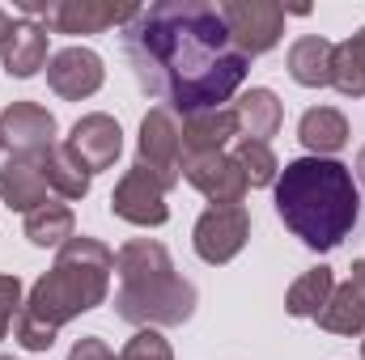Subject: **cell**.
Segmentation results:
<instances>
[{
    "instance_id": "obj_1",
    "label": "cell",
    "mask_w": 365,
    "mask_h": 360,
    "mask_svg": "<svg viewBox=\"0 0 365 360\" xmlns=\"http://www.w3.org/2000/svg\"><path fill=\"white\" fill-rule=\"evenodd\" d=\"M123 55L136 85L182 119L225 110L251 68V60L230 43L221 9L204 0H162L140 9L123 26Z\"/></svg>"
},
{
    "instance_id": "obj_2",
    "label": "cell",
    "mask_w": 365,
    "mask_h": 360,
    "mask_svg": "<svg viewBox=\"0 0 365 360\" xmlns=\"http://www.w3.org/2000/svg\"><path fill=\"white\" fill-rule=\"evenodd\" d=\"M115 255L98 238H68L56 255L47 275L34 280L30 297L21 301V314L13 322V339L26 352H51L60 327H68L77 314H90L110 292Z\"/></svg>"
},
{
    "instance_id": "obj_3",
    "label": "cell",
    "mask_w": 365,
    "mask_h": 360,
    "mask_svg": "<svg viewBox=\"0 0 365 360\" xmlns=\"http://www.w3.org/2000/svg\"><path fill=\"white\" fill-rule=\"evenodd\" d=\"M276 212L306 250H336L361 216V191L344 162L297 157L276 174Z\"/></svg>"
},
{
    "instance_id": "obj_4",
    "label": "cell",
    "mask_w": 365,
    "mask_h": 360,
    "mask_svg": "<svg viewBox=\"0 0 365 360\" xmlns=\"http://www.w3.org/2000/svg\"><path fill=\"white\" fill-rule=\"evenodd\" d=\"M119 271V292H115V314L132 327H182L195 314V284H187L175 259L162 242L153 238H132L115 255Z\"/></svg>"
},
{
    "instance_id": "obj_5",
    "label": "cell",
    "mask_w": 365,
    "mask_h": 360,
    "mask_svg": "<svg viewBox=\"0 0 365 360\" xmlns=\"http://www.w3.org/2000/svg\"><path fill=\"white\" fill-rule=\"evenodd\" d=\"M17 9L26 21H38L43 30L56 34H102L110 26H128L140 13L136 4H110V0H51V4L21 0Z\"/></svg>"
},
{
    "instance_id": "obj_6",
    "label": "cell",
    "mask_w": 365,
    "mask_h": 360,
    "mask_svg": "<svg viewBox=\"0 0 365 360\" xmlns=\"http://www.w3.org/2000/svg\"><path fill=\"white\" fill-rule=\"evenodd\" d=\"M217 9H221V21L230 30V43L247 60L272 51L280 43V34H284V17H289V9L276 4V0H225Z\"/></svg>"
},
{
    "instance_id": "obj_7",
    "label": "cell",
    "mask_w": 365,
    "mask_h": 360,
    "mask_svg": "<svg viewBox=\"0 0 365 360\" xmlns=\"http://www.w3.org/2000/svg\"><path fill=\"white\" fill-rule=\"evenodd\" d=\"M247 238H251V212L242 203H208L204 216L195 221V233H191L195 255L212 268L238 259Z\"/></svg>"
},
{
    "instance_id": "obj_8",
    "label": "cell",
    "mask_w": 365,
    "mask_h": 360,
    "mask_svg": "<svg viewBox=\"0 0 365 360\" xmlns=\"http://www.w3.org/2000/svg\"><path fill=\"white\" fill-rule=\"evenodd\" d=\"M136 166H145L149 174L175 186L182 179V123L175 110L153 106L140 119V144H136Z\"/></svg>"
},
{
    "instance_id": "obj_9",
    "label": "cell",
    "mask_w": 365,
    "mask_h": 360,
    "mask_svg": "<svg viewBox=\"0 0 365 360\" xmlns=\"http://www.w3.org/2000/svg\"><path fill=\"white\" fill-rule=\"evenodd\" d=\"M56 115L38 102H13L0 110V149H9V157H34L43 162L60 140H56Z\"/></svg>"
},
{
    "instance_id": "obj_10",
    "label": "cell",
    "mask_w": 365,
    "mask_h": 360,
    "mask_svg": "<svg viewBox=\"0 0 365 360\" xmlns=\"http://www.w3.org/2000/svg\"><path fill=\"white\" fill-rule=\"evenodd\" d=\"M166 195H170V186L158 179V174H149L145 166H136L132 162V170L119 179V186L110 191V212L119 216V221H128V225H166L170 221V208H166Z\"/></svg>"
},
{
    "instance_id": "obj_11",
    "label": "cell",
    "mask_w": 365,
    "mask_h": 360,
    "mask_svg": "<svg viewBox=\"0 0 365 360\" xmlns=\"http://www.w3.org/2000/svg\"><path fill=\"white\" fill-rule=\"evenodd\" d=\"M182 179L191 182L200 195H208L212 203H242V195L251 191L242 166L234 162V153H200V157H182Z\"/></svg>"
},
{
    "instance_id": "obj_12",
    "label": "cell",
    "mask_w": 365,
    "mask_h": 360,
    "mask_svg": "<svg viewBox=\"0 0 365 360\" xmlns=\"http://www.w3.org/2000/svg\"><path fill=\"white\" fill-rule=\"evenodd\" d=\"M102 81H106L102 55L90 51V47H64V51H56L51 64H47V85L60 93L64 102H81V97L98 93Z\"/></svg>"
},
{
    "instance_id": "obj_13",
    "label": "cell",
    "mask_w": 365,
    "mask_h": 360,
    "mask_svg": "<svg viewBox=\"0 0 365 360\" xmlns=\"http://www.w3.org/2000/svg\"><path fill=\"white\" fill-rule=\"evenodd\" d=\"M64 144L86 162L90 174H98V170H110V166L119 162V153H123V132H119V123H115L110 115L93 110V115H81V119L73 123V136H68Z\"/></svg>"
},
{
    "instance_id": "obj_14",
    "label": "cell",
    "mask_w": 365,
    "mask_h": 360,
    "mask_svg": "<svg viewBox=\"0 0 365 360\" xmlns=\"http://www.w3.org/2000/svg\"><path fill=\"white\" fill-rule=\"evenodd\" d=\"M47 174H43V162L34 157H9L4 170H0V199L13 208V212H34L47 203Z\"/></svg>"
},
{
    "instance_id": "obj_15",
    "label": "cell",
    "mask_w": 365,
    "mask_h": 360,
    "mask_svg": "<svg viewBox=\"0 0 365 360\" xmlns=\"http://www.w3.org/2000/svg\"><path fill=\"white\" fill-rule=\"evenodd\" d=\"M238 140V119L234 110H200L182 119V157L200 153H225Z\"/></svg>"
},
{
    "instance_id": "obj_16",
    "label": "cell",
    "mask_w": 365,
    "mask_h": 360,
    "mask_svg": "<svg viewBox=\"0 0 365 360\" xmlns=\"http://www.w3.org/2000/svg\"><path fill=\"white\" fill-rule=\"evenodd\" d=\"M0 60H4V73L9 77H17V81H26V77H34L43 64H47V30L38 26V21H17L13 26V34L0 43Z\"/></svg>"
},
{
    "instance_id": "obj_17",
    "label": "cell",
    "mask_w": 365,
    "mask_h": 360,
    "mask_svg": "<svg viewBox=\"0 0 365 360\" xmlns=\"http://www.w3.org/2000/svg\"><path fill=\"white\" fill-rule=\"evenodd\" d=\"M230 110L238 119V136L242 140H259V144H268L280 132V123H284V106H280V97L272 90H247Z\"/></svg>"
},
{
    "instance_id": "obj_18",
    "label": "cell",
    "mask_w": 365,
    "mask_h": 360,
    "mask_svg": "<svg viewBox=\"0 0 365 360\" xmlns=\"http://www.w3.org/2000/svg\"><path fill=\"white\" fill-rule=\"evenodd\" d=\"M331 60H336V43H327L323 34H306L289 47V77L306 90H323L331 85Z\"/></svg>"
},
{
    "instance_id": "obj_19",
    "label": "cell",
    "mask_w": 365,
    "mask_h": 360,
    "mask_svg": "<svg viewBox=\"0 0 365 360\" xmlns=\"http://www.w3.org/2000/svg\"><path fill=\"white\" fill-rule=\"evenodd\" d=\"M297 140L306 144L310 157H327V153H340L349 144V119L336 110V106H314L302 115L297 123Z\"/></svg>"
},
{
    "instance_id": "obj_20",
    "label": "cell",
    "mask_w": 365,
    "mask_h": 360,
    "mask_svg": "<svg viewBox=\"0 0 365 360\" xmlns=\"http://www.w3.org/2000/svg\"><path fill=\"white\" fill-rule=\"evenodd\" d=\"M314 322L323 331H331V335H365V292L353 280L336 284V292L327 297V305L319 309Z\"/></svg>"
},
{
    "instance_id": "obj_21",
    "label": "cell",
    "mask_w": 365,
    "mask_h": 360,
    "mask_svg": "<svg viewBox=\"0 0 365 360\" xmlns=\"http://www.w3.org/2000/svg\"><path fill=\"white\" fill-rule=\"evenodd\" d=\"M43 174H47V186H51L60 199H86V195H90L93 174L86 170V162H81L64 140L43 157Z\"/></svg>"
},
{
    "instance_id": "obj_22",
    "label": "cell",
    "mask_w": 365,
    "mask_h": 360,
    "mask_svg": "<svg viewBox=\"0 0 365 360\" xmlns=\"http://www.w3.org/2000/svg\"><path fill=\"white\" fill-rule=\"evenodd\" d=\"M331 292H336V275H331V268H310L289 284L284 309H289L293 318H319V309L327 305Z\"/></svg>"
},
{
    "instance_id": "obj_23",
    "label": "cell",
    "mask_w": 365,
    "mask_h": 360,
    "mask_svg": "<svg viewBox=\"0 0 365 360\" xmlns=\"http://www.w3.org/2000/svg\"><path fill=\"white\" fill-rule=\"evenodd\" d=\"M26 238H30V246H64L68 238H77V216H73V208L68 203H43V208H34L30 216H26Z\"/></svg>"
},
{
    "instance_id": "obj_24",
    "label": "cell",
    "mask_w": 365,
    "mask_h": 360,
    "mask_svg": "<svg viewBox=\"0 0 365 360\" xmlns=\"http://www.w3.org/2000/svg\"><path fill=\"white\" fill-rule=\"evenodd\" d=\"M331 85L344 93V97H365V26L357 34H349L344 43H336Z\"/></svg>"
},
{
    "instance_id": "obj_25",
    "label": "cell",
    "mask_w": 365,
    "mask_h": 360,
    "mask_svg": "<svg viewBox=\"0 0 365 360\" xmlns=\"http://www.w3.org/2000/svg\"><path fill=\"white\" fill-rule=\"evenodd\" d=\"M234 162L242 166V174H247V186H272L276 174H280V162H276V153L268 144H259V140H234Z\"/></svg>"
},
{
    "instance_id": "obj_26",
    "label": "cell",
    "mask_w": 365,
    "mask_h": 360,
    "mask_svg": "<svg viewBox=\"0 0 365 360\" xmlns=\"http://www.w3.org/2000/svg\"><path fill=\"white\" fill-rule=\"evenodd\" d=\"M119 360H175V352H170V344H166L153 327H140V331L128 339V348L119 352Z\"/></svg>"
},
{
    "instance_id": "obj_27",
    "label": "cell",
    "mask_w": 365,
    "mask_h": 360,
    "mask_svg": "<svg viewBox=\"0 0 365 360\" xmlns=\"http://www.w3.org/2000/svg\"><path fill=\"white\" fill-rule=\"evenodd\" d=\"M17 314H21V280L17 275H0V339L9 335Z\"/></svg>"
},
{
    "instance_id": "obj_28",
    "label": "cell",
    "mask_w": 365,
    "mask_h": 360,
    "mask_svg": "<svg viewBox=\"0 0 365 360\" xmlns=\"http://www.w3.org/2000/svg\"><path fill=\"white\" fill-rule=\"evenodd\" d=\"M68 360H115V352H110L98 335H86V339H77V344H73Z\"/></svg>"
},
{
    "instance_id": "obj_29",
    "label": "cell",
    "mask_w": 365,
    "mask_h": 360,
    "mask_svg": "<svg viewBox=\"0 0 365 360\" xmlns=\"http://www.w3.org/2000/svg\"><path fill=\"white\" fill-rule=\"evenodd\" d=\"M13 26H17V21L9 17V9H0V43H4L9 34H13Z\"/></svg>"
},
{
    "instance_id": "obj_30",
    "label": "cell",
    "mask_w": 365,
    "mask_h": 360,
    "mask_svg": "<svg viewBox=\"0 0 365 360\" xmlns=\"http://www.w3.org/2000/svg\"><path fill=\"white\" fill-rule=\"evenodd\" d=\"M353 284L365 292V259H357V263H353Z\"/></svg>"
},
{
    "instance_id": "obj_31",
    "label": "cell",
    "mask_w": 365,
    "mask_h": 360,
    "mask_svg": "<svg viewBox=\"0 0 365 360\" xmlns=\"http://www.w3.org/2000/svg\"><path fill=\"white\" fill-rule=\"evenodd\" d=\"M357 179H361V186H365V149L357 153Z\"/></svg>"
},
{
    "instance_id": "obj_32",
    "label": "cell",
    "mask_w": 365,
    "mask_h": 360,
    "mask_svg": "<svg viewBox=\"0 0 365 360\" xmlns=\"http://www.w3.org/2000/svg\"><path fill=\"white\" fill-rule=\"evenodd\" d=\"M361 356H365V339H361Z\"/></svg>"
},
{
    "instance_id": "obj_33",
    "label": "cell",
    "mask_w": 365,
    "mask_h": 360,
    "mask_svg": "<svg viewBox=\"0 0 365 360\" xmlns=\"http://www.w3.org/2000/svg\"><path fill=\"white\" fill-rule=\"evenodd\" d=\"M0 360H9V356H0Z\"/></svg>"
}]
</instances>
